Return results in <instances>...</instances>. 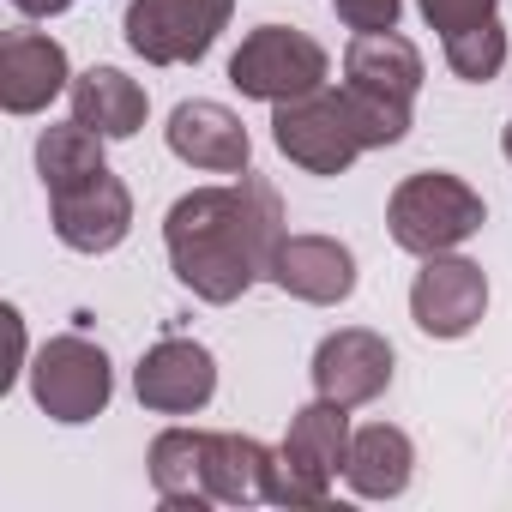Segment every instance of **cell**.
<instances>
[{
  "label": "cell",
  "mask_w": 512,
  "mask_h": 512,
  "mask_svg": "<svg viewBox=\"0 0 512 512\" xmlns=\"http://www.w3.org/2000/svg\"><path fill=\"white\" fill-rule=\"evenodd\" d=\"M284 235H290L284 229V199L253 169H241L229 187L181 193L163 217L169 272L211 308H229L260 278H272Z\"/></svg>",
  "instance_id": "cell-1"
},
{
  "label": "cell",
  "mask_w": 512,
  "mask_h": 512,
  "mask_svg": "<svg viewBox=\"0 0 512 512\" xmlns=\"http://www.w3.org/2000/svg\"><path fill=\"white\" fill-rule=\"evenodd\" d=\"M482 223H488L482 193L464 175H452V169H416L386 199V229H392V241L404 253H416V260H428V253H452Z\"/></svg>",
  "instance_id": "cell-2"
},
{
  "label": "cell",
  "mask_w": 512,
  "mask_h": 512,
  "mask_svg": "<svg viewBox=\"0 0 512 512\" xmlns=\"http://www.w3.org/2000/svg\"><path fill=\"white\" fill-rule=\"evenodd\" d=\"M350 404H332V398H314L290 416V434L272 458V488L266 500L272 506H326L332 500V482L350 458Z\"/></svg>",
  "instance_id": "cell-3"
},
{
  "label": "cell",
  "mask_w": 512,
  "mask_h": 512,
  "mask_svg": "<svg viewBox=\"0 0 512 512\" xmlns=\"http://www.w3.org/2000/svg\"><path fill=\"white\" fill-rule=\"evenodd\" d=\"M326 79H332V55L296 25H260L229 55V85L253 103H272V109L290 103V97L320 91Z\"/></svg>",
  "instance_id": "cell-4"
},
{
  "label": "cell",
  "mask_w": 512,
  "mask_h": 512,
  "mask_svg": "<svg viewBox=\"0 0 512 512\" xmlns=\"http://www.w3.org/2000/svg\"><path fill=\"white\" fill-rule=\"evenodd\" d=\"M31 374V398L49 422L61 428H79V422H97L115 398V368H109V350L91 344L85 332H61L37 350V362L25 368Z\"/></svg>",
  "instance_id": "cell-5"
},
{
  "label": "cell",
  "mask_w": 512,
  "mask_h": 512,
  "mask_svg": "<svg viewBox=\"0 0 512 512\" xmlns=\"http://www.w3.org/2000/svg\"><path fill=\"white\" fill-rule=\"evenodd\" d=\"M235 13V0H133L121 31L127 49L151 67H193L211 55V43L223 37Z\"/></svg>",
  "instance_id": "cell-6"
},
{
  "label": "cell",
  "mask_w": 512,
  "mask_h": 512,
  "mask_svg": "<svg viewBox=\"0 0 512 512\" xmlns=\"http://www.w3.org/2000/svg\"><path fill=\"white\" fill-rule=\"evenodd\" d=\"M272 139L308 175H344L368 151L362 133H356V121H350V109H344V91H332V85L278 103L272 109Z\"/></svg>",
  "instance_id": "cell-7"
},
{
  "label": "cell",
  "mask_w": 512,
  "mask_h": 512,
  "mask_svg": "<svg viewBox=\"0 0 512 512\" xmlns=\"http://www.w3.org/2000/svg\"><path fill=\"white\" fill-rule=\"evenodd\" d=\"M488 314V272L458 253H428L410 284V320L428 338H470Z\"/></svg>",
  "instance_id": "cell-8"
},
{
  "label": "cell",
  "mask_w": 512,
  "mask_h": 512,
  "mask_svg": "<svg viewBox=\"0 0 512 512\" xmlns=\"http://www.w3.org/2000/svg\"><path fill=\"white\" fill-rule=\"evenodd\" d=\"M49 223H55L61 247H73V253H115L133 229V193L115 169H97V175L49 193Z\"/></svg>",
  "instance_id": "cell-9"
},
{
  "label": "cell",
  "mask_w": 512,
  "mask_h": 512,
  "mask_svg": "<svg viewBox=\"0 0 512 512\" xmlns=\"http://www.w3.org/2000/svg\"><path fill=\"white\" fill-rule=\"evenodd\" d=\"M133 392L157 416H193L217 392V356L199 338H157L133 368Z\"/></svg>",
  "instance_id": "cell-10"
},
{
  "label": "cell",
  "mask_w": 512,
  "mask_h": 512,
  "mask_svg": "<svg viewBox=\"0 0 512 512\" xmlns=\"http://www.w3.org/2000/svg\"><path fill=\"white\" fill-rule=\"evenodd\" d=\"M392 368H398V356H392V344L380 338V332H368V326H338L332 338H320V350H314V392L320 398H332V404H374L386 386H392Z\"/></svg>",
  "instance_id": "cell-11"
},
{
  "label": "cell",
  "mask_w": 512,
  "mask_h": 512,
  "mask_svg": "<svg viewBox=\"0 0 512 512\" xmlns=\"http://www.w3.org/2000/svg\"><path fill=\"white\" fill-rule=\"evenodd\" d=\"M272 284L296 302L338 308L356 296V253L338 235H284L278 260H272Z\"/></svg>",
  "instance_id": "cell-12"
},
{
  "label": "cell",
  "mask_w": 512,
  "mask_h": 512,
  "mask_svg": "<svg viewBox=\"0 0 512 512\" xmlns=\"http://www.w3.org/2000/svg\"><path fill=\"white\" fill-rule=\"evenodd\" d=\"M163 133H169V151L181 163L205 169V175H241L247 157H253V139H247L241 115L223 109V103H205V97L175 103V115H169Z\"/></svg>",
  "instance_id": "cell-13"
},
{
  "label": "cell",
  "mask_w": 512,
  "mask_h": 512,
  "mask_svg": "<svg viewBox=\"0 0 512 512\" xmlns=\"http://www.w3.org/2000/svg\"><path fill=\"white\" fill-rule=\"evenodd\" d=\"M61 91H73L67 49L43 31H7V43H0V103H7V115H43Z\"/></svg>",
  "instance_id": "cell-14"
},
{
  "label": "cell",
  "mask_w": 512,
  "mask_h": 512,
  "mask_svg": "<svg viewBox=\"0 0 512 512\" xmlns=\"http://www.w3.org/2000/svg\"><path fill=\"white\" fill-rule=\"evenodd\" d=\"M416 476V446L398 422H368L350 434V458H344V482L362 500H398Z\"/></svg>",
  "instance_id": "cell-15"
},
{
  "label": "cell",
  "mask_w": 512,
  "mask_h": 512,
  "mask_svg": "<svg viewBox=\"0 0 512 512\" xmlns=\"http://www.w3.org/2000/svg\"><path fill=\"white\" fill-rule=\"evenodd\" d=\"M67 97H73V121H85L103 139H133L145 127V109H151L145 85L127 79L121 67H85Z\"/></svg>",
  "instance_id": "cell-16"
},
{
  "label": "cell",
  "mask_w": 512,
  "mask_h": 512,
  "mask_svg": "<svg viewBox=\"0 0 512 512\" xmlns=\"http://www.w3.org/2000/svg\"><path fill=\"white\" fill-rule=\"evenodd\" d=\"M272 446L253 434H205V482L217 506H253L272 488Z\"/></svg>",
  "instance_id": "cell-17"
},
{
  "label": "cell",
  "mask_w": 512,
  "mask_h": 512,
  "mask_svg": "<svg viewBox=\"0 0 512 512\" xmlns=\"http://www.w3.org/2000/svg\"><path fill=\"white\" fill-rule=\"evenodd\" d=\"M145 464H151V488H157L163 506H181V512L217 506L211 482H205V434L199 428H163L151 440Z\"/></svg>",
  "instance_id": "cell-18"
},
{
  "label": "cell",
  "mask_w": 512,
  "mask_h": 512,
  "mask_svg": "<svg viewBox=\"0 0 512 512\" xmlns=\"http://www.w3.org/2000/svg\"><path fill=\"white\" fill-rule=\"evenodd\" d=\"M344 79H362L374 91H392L404 103H416L422 91V49L398 31H356V43L344 49Z\"/></svg>",
  "instance_id": "cell-19"
},
{
  "label": "cell",
  "mask_w": 512,
  "mask_h": 512,
  "mask_svg": "<svg viewBox=\"0 0 512 512\" xmlns=\"http://www.w3.org/2000/svg\"><path fill=\"white\" fill-rule=\"evenodd\" d=\"M109 169L103 163V133H91L85 121H61V127H43L37 139V175H43V193H61L85 175Z\"/></svg>",
  "instance_id": "cell-20"
},
{
  "label": "cell",
  "mask_w": 512,
  "mask_h": 512,
  "mask_svg": "<svg viewBox=\"0 0 512 512\" xmlns=\"http://www.w3.org/2000/svg\"><path fill=\"white\" fill-rule=\"evenodd\" d=\"M338 91H344V109H350V121H356V133H362L368 151H386V145L410 139V103H404V97L374 91V85H362V79H344Z\"/></svg>",
  "instance_id": "cell-21"
},
{
  "label": "cell",
  "mask_w": 512,
  "mask_h": 512,
  "mask_svg": "<svg viewBox=\"0 0 512 512\" xmlns=\"http://www.w3.org/2000/svg\"><path fill=\"white\" fill-rule=\"evenodd\" d=\"M440 43H446V67H452L464 85H488V79H500V67H506V25H500V13L482 19V25H464V31L440 37Z\"/></svg>",
  "instance_id": "cell-22"
},
{
  "label": "cell",
  "mask_w": 512,
  "mask_h": 512,
  "mask_svg": "<svg viewBox=\"0 0 512 512\" xmlns=\"http://www.w3.org/2000/svg\"><path fill=\"white\" fill-rule=\"evenodd\" d=\"M416 7H422L428 31L452 37V31H464V25H482V19H494V7H500V0H416Z\"/></svg>",
  "instance_id": "cell-23"
},
{
  "label": "cell",
  "mask_w": 512,
  "mask_h": 512,
  "mask_svg": "<svg viewBox=\"0 0 512 512\" xmlns=\"http://www.w3.org/2000/svg\"><path fill=\"white\" fill-rule=\"evenodd\" d=\"M332 13H338L350 31H398L404 0H332Z\"/></svg>",
  "instance_id": "cell-24"
},
{
  "label": "cell",
  "mask_w": 512,
  "mask_h": 512,
  "mask_svg": "<svg viewBox=\"0 0 512 512\" xmlns=\"http://www.w3.org/2000/svg\"><path fill=\"white\" fill-rule=\"evenodd\" d=\"M13 7L25 13V19H55V13H67L73 0H13Z\"/></svg>",
  "instance_id": "cell-25"
},
{
  "label": "cell",
  "mask_w": 512,
  "mask_h": 512,
  "mask_svg": "<svg viewBox=\"0 0 512 512\" xmlns=\"http://www.w3.org/2000/svg\"><path fill=\"white\" fill-rule=\"evenodd\" d=\"M500 151H506V163H512V121H506V133H500Z\"/></svg>",
  "instance_id": "cell-26"
}]
</instances>
